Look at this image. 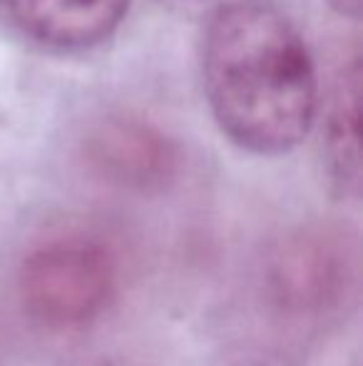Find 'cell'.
<instances>
[{
  "instance_id": "1",
  "label": "cell",
  "mask_w": 363,
  "mask_h": 366,
  "mask_svg": "<svg viewBox=\"0 0 363 366\" xmlns=\"http://www.w3.org/2000/svg\"><path fill=\"white\" fill-rule=\"evenodd\" d=\"M202 87L222 135L257 157L289 154L319 120L314 55L272 0H239L209 15Z\"/></svg>"
},
{
  "instance_id": "2",
  "label": "cell",
  "mask_w": 363,
  "mask_h": 366,
  "mask_svg": "<svg viewBox=\"0 0 363 366\" xmlns=\"http://www.w3.org/2000/svg\"><path fill=\"white\" fill-rule=\"evenodd\" d=\"M359 237L339 222H306L276 237L262 257L267 309L299 327L339 319L359 294Z\"/></svg>"
},
{
  "instance_id": "3",
  "label": "cell",
  "mask_w": 363,
  "mask_h": 366,
  "mask_svg": "<svg viewBox=\"0 0 363 366\" xmlns=\"http://www.w3.org/2000/svg\"><path fill=\"white\" fill-rule=\"evenodd\" d=\"M117 290V259L102 239L63 234L40 242L18 269L20 307L48 329L95 322Z\"/></svg>"
},
{
  "instance_id": "4",
  "label": "cell",
  "mask_w": 363,
  "mask_h": 366,
  "mask_svg": "<svg viewBox=\"0 0 363 366\" xmlns=\"http://www.w3.org/2000/svg\"><path fill=\"white\" fill-rule=\"evenodd\" d=\"M85 167L117 192L155 197L177 184L182 147L170 132L135 112H107L80 142Z\"/></svg>"
},
{
  "instance_id": "5",
  "label": "cell",
  "mask_w": 363,
  "mask_h": 366,
  "mask_svg": "<svg viewBox=\"0 0 363 366\" xmlns=\"http://www.w3.org/2000/svg\"><path fill=\"white\" fill-rule=\"evenodd\" d=\"M132 0H0V23L53 55L100 48L122 28Z\"/></svg>"
},
{
  "instance_id": "6",
  "label": "cell",
  "mask_w": 363,
  "mask_h": 366,
  "mask_svg": "<svg viewBox=\"0 0 363 366\" xmlns=\"http://www.w3.org/2000/svg\"><path fill=\"white\" fill-rule=\"evenodd\" d=\"M361 63L351 58L339 70L329 90L321 117V164L329 187L341 199H359L361 194Z\"/></svg>"
},
{
  "instance_id": "7",
  "label": "cell",
  "mask_w": 363,
  "mask_h": 366,
  "mask_svg": "<svg viewBox=\"0 0 363 366\" xmlns=\"http://www.w3.org/2000/svg\"><path fill=\"white\" fill-rule=\"evenodd\" d=\"M214 366H294L286 357L262 347H244L237 352H227Z\"/></svg>"
},
{
  "instance_id": "8",
  "label": "cell",
  "mask_w": 363,
  "mask_h": 366,
  "mask_svg": "<svg viewBox=\"0 0 363 366\" xmlns=\"http://www.w3.org/2000/svg\"><path fill=\"white\" fill-rule=\"evenodd\" d=\"M162 8H167L170 13L184 15V18H204L214 15L217 10L227 8L232 3H239V0H157Z\"/></svg>"
},
{
  "instance_id": "9",
  "label": "cell",
  "mask_w": 363,
  "mask_h": 366,
  "mask_svg": "<svg viewBox=\"0 0 363 366\" xmlns=\"http://www.w3.org/2000/svg\"><path fill=\"white\" fill-rule=\"evenodd\" d=\"M326 5H329L339 18H346V20L361 18V0H326Z\"/></svg>"
},
{
  "instance_id": "10",
  "label": "cell",
  "mask_w": 363,
  "mask_h": 366,
  "mask_svg": "<svg viewBox=\"0 0 363 366\" xmlns=\"http://www.w3.org/2000/svg\"><path fill=\"white\" fill-rule=\"evenodd\" d=\"M75 366H140V364L130 362V359H122V357H92Z\"/></svg>"
}]
</instances>
